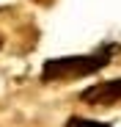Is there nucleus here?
Segmentation results:
<instances>
[{
    "label": "nucleus",
    "mask_w": 121,
    "mask_h": 127,
    "mask_svg": "<svg viewBox=\"0 0 121 127\" xmlns=\"http://www.w3.org/2000/svg\"><path fill=\"white\" fill-rule=\"evenodd\" d=\"M116 47L107 44V47H99L88 55H66V58H50L44 61L41 66V77L44 80H74V77H85V75H94L99 69H105L110 58H113Z\"/></svg>",
    "instance_id": "1"
},
{
    "label": "nucleus",
    "mask_w": 121,
    "mask_h": 127,
    "mask_svg": "<svg viewBox=\"0 0 121 127\" xmlns=\"http://www.w3.org/2000/svg\"><path fill=\"white\" fill-rule=\"evenodd\" d=\"M80 99L88 102V105H116V102H121V77L88 86L85 91H80Z\"/></svg>",
    "instance_id": "2"
},
{
    "label": "nucleus",
    "mask_w": 121,
    "mask_h": 127,
    "mask_svg": "<svg viewBox=\"0 0 121 127\" xmlns=\"http://www.w3.org/2000/svg\"><path fill=\"white\" fill-rule=\"evenodd\" d=\"M66 127H113L107 122H96V119H83V116H72L66 122Z\"/></svg>",
    "instance_id": "3"
},
{
    "label": "nucleus",
    "mask_w": 121,
    "mask_h": 127,
    "mask_svg": "<svg viewBox=\"0 0 121 127\" xmlns=\"http://www.w3.org/2000/svg\"><path fill=\"white\" fill-rule=\"evenodd\" d=\"M0 50H3V36H0Z\"/></svg>",
    "instance_id": "4"
}]
</instances>
